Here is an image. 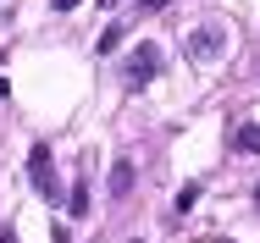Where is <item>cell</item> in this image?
I'll use <instances>...</instances> for the list:
<instances>
[{
	"mask_svg": "<svg viewBox=\"0 0 260 243\" xmlns=\"http://www.w3.org/2000/svg\"><path fill=\"white\" fill-rule=\"evenodd\" d=\"M127 188H133V160H116V166H111V194L122 199Z\"/></svg>",
	"mask_w": 260,
	"mask_h": 243,
	"instance_id": "5b68a950",
	"label": "cell"
},
{
	"mask_svg": "<svg viewBox=\"0 0 260 243\" xmlns=\"http://www.w3.org/2000/svg\"><path fill=\"white\" fill-rule=\"evenodd\" d=\"M221 39H227V33H221V28L210 22V28H200V33L188 39V55H194V61H210V55L221 50Z\"/></svg>",
	"mask_w": 260,
	"mask_h": 243,
	"instance_id": "3957f363",
	"label": "cell"
},
{
	"mask_svg": "<svg viewBox=\"0 0 260 243\" xmlns=\"http://www.w3.org/2000/svg\"><path fill=\"white\" fill-rule=\"evenodd\" d=\"M83 210H89V188L78 183V188H72V216H83Z\"/></svg>",
	"mask_w": 260,
	"mask_h": 243,
	"instance_id": "52a82bcc",
	"label": "cell"
},
{
	"mask_svg": "<svg viewBox=\"0 0 260 243\" xmlns=\"http://www.w3.org/2000/svg\"><path fill=\"white\" fill-rule=\"evenodd\" d=\"M28 171H34V188L45 199H55V166H50V144H34L28 149Z\"/></svg>",
	"mask_w": 260,
	"mask_h": 243,
	"instance_id": "7a4b0ae2",
	"label": "cell"
},
{
	"mask_svg": "<svg viewBox=\"0 0 260 243\" xmlns=\"http://www.w3.org/2000/svg\"><path fill=\"white\" fill-rule=\"evenodd\" d=\"M116 45H122V22H111V28L100 33V50H116Z\"/></svg>",
	"mask_w": 260,
	"mask_h": 243,
	"instance_id": "8992f818",
	"label": "cell"
},
{
	"mask_svg": "<svg viewBox=\"0 0 260 243\" xmlns=\"http://www.w3.org/2000/svg\"><path fill=\"white\" fill-rule=\"evenodd\" d=\"M50 6H55V11H72V6H78V0H50Z\"/></svg>",
	"mask_w": 260,
	"mask_h": 243,
	"instance_id": "ba28073f",
	"label": "cell"
},
{
	"mask_svg": "<svg viewBox=\"0 0 260 243\" xmlns=\"http://www.w3.org/2000/svg\"><path fill=\"white\" fill-rule=\"evenodd\" d=\"M255 204H260V188H255Z\"/></svg>",
	"mask_w": 260,
	"mask_h": 243,
	"instance_id": "30bf717a",
	"label": "cell"
},
{
	"mask_svg": "<svg viewBox=\"0 0 260 243\" xmlns=\"http://www.w3.org/2000/svg\"><path fill=\"white\" fill-rule=\"evenodd\" d=\"M100 6H116V0H100Z\"/></svg>",
	"mask_w": 260,
	"mask_h": 243,
	"instance_id": "9c48e42d",
	"label": "cell"
},
{
	"mask_svg": "<svg viewBox=\"0 0 260 243\" xmlns=\"http://www.w3.org/2000/svg\"><path fill=\"white\" fill-rule=\"evenodd\" d=\"M233 149H238V155H260V122H244L238 138H233Z\"/></svg>",
	"mask_w": 260,
	"mask_h": 243,
	"instance_id": "277c9868",
	"label": "cell"
},
{
	"mask_svg": "<svg viewBox=\"0 0 260 243\" xmlns=\"http://www.w3.org/2000/svg\"><path fill=\"white\" fill-rule=\"evenodd\" d=\"M155 72H160V55H155V45H139L133 55H127V66H122V78H127L133 89H139V83H150Z\"/></svg>",
	"mask_w": 260,
	"mask_h": 243,
	"instance_id": "6da1fadb",
	"label": "cell"
}]
</instances>
